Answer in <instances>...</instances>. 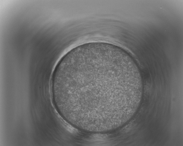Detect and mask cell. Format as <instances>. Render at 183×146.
<instances>
[{
  "instance_id": "obj_1",
  "label": "cell",
  "mask_w": 183,
  "mask_h": 146,
  "mask_svg": "<svg viewBox=\"0 0 183 146\" xmlns=\"http://www.w3.org/2000/svg\"><path fill=\"white\" fill-rule=\"evenodd\" d=\"M127 93L121 67L103 53L89 52L63 60L54 73L56 105L64 119L78 129L95 131L113 126Z\"/></svg>"
}]
</instances>
